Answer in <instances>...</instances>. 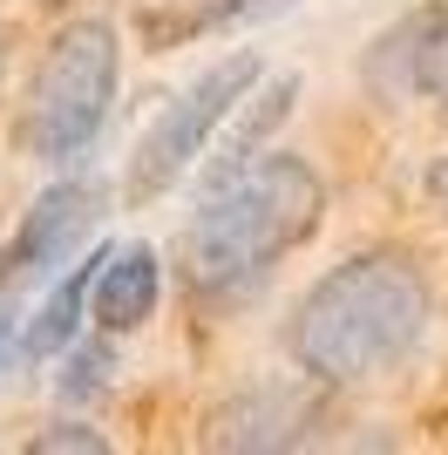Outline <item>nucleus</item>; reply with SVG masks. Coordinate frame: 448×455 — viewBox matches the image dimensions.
<instances>
[{
    "mask_svg": "<svg viewBox=\"0 0 448 455\" xmlns=\"http://www.w3.org/2000/svg\"><path fill=\"white\" fill-rule=\"evenodd\" d=\"M435 320V285L414 266V251H360L326 279L306 285V299L292 306L285 347L306 380L319 387H367L388 380L401 361H414V347Z\"/></svg>",
    "mask_w": 448,
    "mask_h": 455,
    "instance_id": "f257e3e1",
    "label": "nucleus"
},
{
    "mask_svg": "<svg viewBox=\"0 0 448 455\" xmlns=\"http://www.w3.org/2000/svg\"><path fill=\"white\" fill-rule=\"evenodd\" d=\"M326 184L292 150H259L252 164L204 177L197 218L184 231V272L211 299H238L272 279L285 251H299L319 231Z\"/></svg>",
    "mask_w": 448,
    "mask_h": 455,
    "instance_id": "f03ea898",
    "label": "nucleus"
},
{
    "mask_svg": "<svg viewBox=\"0 0 448 455\" xmlns=\"http://www.w3.org/2000/svg\"><path fill=\"white\" fill-rule=\"evenodd\" d=\"M116 82H123V41L109 20H68L48 48H41L28 95L14 109V143L35 164L68 171L75 156H89V143L102 136L116 109Z\"/></svg>",
    "mask_w": 448,
    "mask_h": 455,
    "instance_id": "7ed1b4c3",
    "label": "nucleus"
},
{
    "mask_svg": "<svg viewBox=\"0 0 448 455\" xmlns=\"http://www.w3.org/2000/svg\"><path fill=\"white\" fill-rule=\"evenodd\" d=\"M259 76H265V61L252 55V48L211 61L204 76L190 82V89L143 130V143H136V156H130V171H123V204H156L164 190H177V177L197 171V156H204L211 136L238 116L244 95L259 89Z\"/></svg>",
    "mask_w": 448,
    "mask_h": 455,
    "instance_id": "20e7f679",
    "label": "nucleus"
},
{
    "mask_svg": "<svg viewBox=\"0 0 448 455\" xmlns=\"http://www.w3.org/2000/svg\"><path fill=\"white\" fill-rule=\"evenodd\" d=\"M102 218V184L95 177H61L55 190H41L35 211L20 218V231L0 245V285H28L41 272L68 266V251L82 245Z\"/></svg>",
    "mask_w": 448,
    "mask_h": 455,
    "instance_id": "39448f33",
    "label": "nucleus"
},
{
    "mask_svg": "<svg viewBox=\"0 0 448 455\" xmlns=\"http://www.w3.org/2000/svg\"><path fill=\"white\" fill-rule=\"evenodd\" d=\"M89 299H95V326L102 333H136L156 313V299H164V259L149 245L102 251V272H95Z\"/></svg>",
    "mask_w": 448,
    "mask_h": 455,
    "instance_id": "423d86ee",
    "label": "nucleus"
},
{
    "mask_svg": "<svg viewBox=\"0 0 448 455\" xmlns=\"http://www.w3.org/2000/svg\"><path fill=\"white\" fill-rule=\"evenodd\" d=\"M95 272H102V251L68 259V279L41 299V313L28 320V333H20V361H48V354H61V347H75V333H82V306H89V292H95Z\"/></svg>",
    "mask_w": 448,
    "mask_h": 455,
    "instance_id": "0eeeda50",
    "label": "nucleus"
},
{
    "mask_svg": "<svg viewBox=\"0 0 448 455\" xmlns=\"http://www.w3.org/2000/svg\"><path fill=\"white\" fill-rule=\"evenodd\" d=\"M292 421H306V408H299L285 387H259V395H244V401L224 408L211 442H231V449H285V442H299Z\"/></svg>",
    "mask_w": 448,
    "mask_h": 455,
    "instance_id": "6e6552de",
    "label": "nucleus"
},
{
    "mask_svg": "<svg viewBox=\"0 0 448 455\" xmlns=\"http://www.w3.org/2000/svg\"><path fill=\"white\" fill-rule=\"evenodd\" d=\"M401 48H408V89H421L428 102L448 109V7L428 20H408Z\"/></svg>",
    "mask_w": 448,
    "mask_h": 455,
    "instance_id": "1a4fd4ad",
    "label": "nucleus"
},
{
    "mask_svg": "<svg viewBox=\"0 0 448 455\" xmlns=\"http://www.w3.org/2000/svg\"><path fill=\"white\" fill-rule=\"evenodd\" d=\"M109 347H61V395H102Z\"/></svg>",
    "mask_w": 448,
    "mask_h": 455,
    "instance_id": "9d476101",
    "label": "nucleus"
},
{
    "mask_svg": "<svg viewBox=\"0 0 448 455\" xmlns=\"http://www.w3.org/2000/svg\"><path fill=\"white\" fill-rule=\"evenodd\" d=\"M28 449H41V455H55V449H89V455H102L109 442L95 435L89 421H55V428H48V435H35Z\"/></svg>",
    "mask_w": 448,
    "mask_h": 455,
    "instance_id": "9b49d317",
    "label": "nucleus"
},
{
    "mask_svg": "<svg viewBox=\"0 0 448 455\" xmlns=\"http://www.w3.org/2000/svg\"><path fill=\"white\" fill-rule=\"evenodd\" d=\"M428 197H435V204L448 211V156H442V164H435V171H428Z\"/></svg>",
    "mask_w": 448,
    "mask_h": 455,
    "instance_id": "f8f14e48",
    "label": "nucleus"
},
{
    "mask_svg": "<svg viewBox=\"0 0 448 455\" xmlns=\"http://www.w3.org/2000/svg\"><path fill=\"white\" fill-rule=\"evenodd\" d=\"M7 55H14V28L0 20V82H7Z\"/></svg>",
    "mask_w": 448,
    "mask_h": 455,
    "instance_id": "ddd939ff",
    "label": "nucleus"
},
{
    "mask_svg": "<svg viewBox=\"0 0 448 455\" xmlns=\"http://www.w3.org/2000/svg\"><path fill=\"white\" fill-rule=\"evenodd\" d=\"M0 347H7V306H0Z\"/></svg>",
    "mask_w": 448,
    "mask_h": 455,
    "instance_id": "4468645a",
    "label": "nucleus"
}]
</instances>
